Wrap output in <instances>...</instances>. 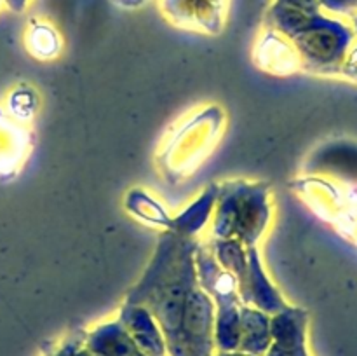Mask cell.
Here are the masks:
<instances>
[{"mask_svg": "<svg viewBox=\"0 0 357 356\" xmlns=\"http://www.w3.org/2000/svg\"><path fill=\"white\" fill-rule=\"evenodd\" d=\"M195 237L164 230L139 281L126 304L143 306L159 325L171 356H211L215 304L202 290L195 269Z\"/></svg>", "mask_w": 357, "mask_h": 356, "instance_id": "obj_1", "label": "cell"}, {"mask_svg": "<svg viewBox=\"0 0 357 356\" xmlns=\"http://www.w3.org/2000/svg\"><path fill=\"white\" fill-rule=\"evenodd\" d=\"M265 24L291 44L302 70L314 73L342 70L352 30L340 21L330 20L319 10L310 13L274 2L268 7Z\"/></svg>", "mask_w": 357, "mask_h": 356, "instance_id": "obj_2", "label": "cell"}, {"mask_svg": "<svg viewBox=\"0 0 357 356\" xmlns=\"http://www.w3.org/2000/svg\"><path fill=\"white\" fill-rule=\"evenodd\" d=\"M271 216L268 184L243 178L218 184L213 212L215 239H237L244 248L257 246L267 230Z\"/></svg>", "mask_w": 357, "mask_h": 356, "instance_id": "obj_3", "label": "cell"}, {"mask_svg": "<svg viewBox=\"0 0 357 356\" xmlns=\"http://www.w3.org/2000/svg\"><path fill=\"white\" fill-rule=\"evenodd\" d=\"M195 269L202 290L215 304V341L223 351L239 348L241 297L237 281L213 257L211 250L199 244L195 251Z\"/></svg>", "mask_w": 357, "mask_h": 356, "instance_id": "obj_4", "label": "cell"}, {"mask_svg": "<svg viewBox=\"0 0 357 356\" xmlns=\"http://www.w3.org/2000/svg\"><path fill=\"white\" fill-rule=\"evenodd\" d=\"M227 0H162V13L174 24L206 34H220Z\"/></svg>", "mask_w": 357, "mask_h": 356, "instance_id": "obj_5", "label": "cell"}, {"mask_svg": "<svg viewBox=\"0 0 357 356\" xmlns=\"http://www.w3.org/2000/svg\"><path fill=\"white\" fill-rule=\"evenodd\" d=\"M239 297L244 306L257 307L267 314H275L288 306L281 292L268 279L258 246L248 248V279L239 290Z\"/></svg>", "mask_w": 357, "mask_h": 356, "instance_id": "obj_6", "label": "cell"}, {"mask_svg": "<svg viewBox=\"0 0 357 356\" xmlns=\"http://www.w3.org/2000/svg\"><path fill=\"white\" fill-rule=\"evenodd\" d=\"M307 311L286 306L271 316L272 344L267 356H307Z\"/></svg>", "mask_w": 357, "mask_h": 356, "instance_id": "obj_7", "label": "cell"}, {"mask_svg": "<svg viewBox=\"0 0 357 356\" xmlns=\"http://www.w3.org/2000/svg\"><path fill=\"white\" fill-rule=\"evenodd\" d=\"M119 321L124 325L128 334L131 335L132 341L145 355L164 356V353H166L164 335L157 321L153 320V316L145 307L124 302Z\"/></svg>", "mask_w": 357, "mask_h": 356, "instance_id": "obj_8", "label": "cell"}, {"mask_svg": "<svg viewBox=\"0 0 357 356\" xmlns=\"http://www.w3.org/2000/svg\"><path fill=\"white\" fill-rule=\"evenodd\" d=\"M255 61L261 70H267L275 75H288L300 70L295 49L282 35L271 28H267L255 47Z\"/></svg>", "mask_w": 357, "mask_h": 356, "instance_id": "obj_9", "label": "cell"}, {"mask_svg": "<svg viewBox=\"0 0 357 356\" xmlns=\"http://www.w3.org/2000/svg\"><path fill=\"white\" fill-rule=\"evenodd\" d=\"M87 348L98 356H149L136 346L119 318L91 332Z\"/></svg>", "mask_w": 357, "mask_h": 356, "instance_id": "obj_10", "label": "cell"}, {"mask_svg": "<svg viewBox=\"0 0 357 356\" xmlns=\"http://www.w3.org/2000/svg\"><path fill=\"white\" fill-rule=\"evenodd\" d=\"M239 348L251 355H261L272 344L271 316L251 306H241Z\"/></svg>", "mask_w": 357, "mask_h": 356, "instance_id": "obj_11", "label": "cell"}, {"mask_svg": "<svg viewBox=\"0 0 357 356\" xmlns=\"http://www.w3.org/2000/svg\"><path fill=\"white\" fill-rule=\"evenodd\" d=\"M216 195H218V184H211L209 187H206L192 205H188L180 215L173 216L171 232L195 237V234L211 218L213 212H215Z\"/></svg>", "mask_w": 357, "mask_h": 356, "instance_id": "obj_12", "label": "cell"}, {"mask_svg": "<svg viewBox=\"0 0 357 356\" xmlns=\"http://www.w3.org/2000/svg\"><path fill=\"white\" fill-rule=\"evenodd\" d=\"M209 250L216 262L236 278L237 290L243 288L248 279V248L237 239H213Z\"/></svg>", "mask_w": 357, "mask_h": 356, "instance_id": "obj_13", "label": "cell"}, {"mask_svg": "<svg viewBox=\"0 0 357 356\" xmlns=\"http://www.w3.org/2000/svg\"><path fill=\"white\" fill-rule=\"evenodd\" d=\"M126 208L135 216L142 218L143 222L164 227V230H171L173 216L167 213V209L160 202H157L152 195H149L142 188H132L129 192L128 198H126Z\"/></svg>", "mask_w": 357, "mask_h": 356, "instance_id": "obj_14", "label": "cell"}, {"mask_svg": "<svg viewBox=\"0 0 357 356\" xmlns=\"http://www.w3.org/2000/svg\"><path fill=\"white\" fill-rule=\"evenodd\" d=\"M28 49L37 58H54L61 49V40L54 28L45 23H35L28 31Z\"/></svg>", "mask_w": 357, "mask_h": 356, "instance_id": "obj_15", "label": "cell"}, {"mask_svg": "<svg viewBox=\"0 0 357 356\" xmlns=\"http://www.w3.org/2000/svg\"><path fill=\"white\" fill-rule=\"evenodd\" d=\"M319 7L342 14H352L357 10V0H317Z\"/></svg>", "mask_w": 357, "mask_h": 356, "instance_id": "obj_16", "label": "cell"}, {"mask_svg": "<svg viewBox=\"0 0 357 356\" xmlns=\"http://www.w3.org/2000/svg\"><path fill=\"white\" fill-rule=\"evenodd\" d=\"M342 72H344L345 75L352 77V79H357V47L351 52L347 61H344V65H342Z\"/></svg>", "mask_w": 357, "mask_h": 356, "instance_id": "obj_17", "label": "cell"}, {"mask_svg": "<svg viewBox=\"0 0 357 356\" xmlns=\"http://www.w3.org/2000/svg\"><path fill=\"white\" fill-rule=\"evenodd\" d=\"M6 3L9 9L14 10V13H21V10H24V7H26L28 0H6Z\"/></svg>", "mask_w": 357, "mask_h": 356, "instance_id": "obj_18", "label": "cell"}, {"mask_svg": "<svg viewBox=\"0 0 357 356\" xmlns=\"http://www.w3.org/2000/svg\"><path fill=\"white\" fill-rule=\"evenodd\" d=\"M220 356H251V355H244V353H223Z\"/></svg>", "mask_w": 357, "mask_h": 356, "instance_id": "obj_19", "label": "cell"}, {"mask_svg": "<svg viewBox=\"0 0 357 356\" xmlns=\"http://www.w3.org/2000/svg\"><path fill=\"white\" fill-rule=\"evenodd\" d=\"M119 2H122V3H126V2H128V0H119ZM131 2H135V3H138V2H139V0H131Z\"/></svg>", "mask_w": 357, "mask_h": 356, "instance_id": "obj_20", "label": "cell"}, {"mask_svg": "<svg viewBox=\"0 0 357 356\" xmlns=\"http://www.w3.org/2000/svg\"><path fill=\"white\" fill-rule=\"evenodd\" d=\"M354 24H356V30H357V16H356V20H354Z\"/></svg>", "mask_w": 357, "mask_h": 356, "instance_id": "obj_21", "label": "cell"}]
</instances>
